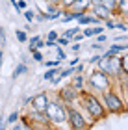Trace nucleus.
Wrapping results in <instances>:
<instances>
[{"label": "nucleus", "instance_id": "nucleus-2", "mask_svg": "<svg viewBox=\"0 0 128 130\" xmlns=\"http://www.w3.org/2000/svg\"><path fill=\"white\" fill-rule=\"evenodd\" d=\"M45 113L48 115V119L52 123V126H61V125H67V104L58 97V99H50L48 106H46Z\"/></svg>", "mask_w": 128, "mask_h": 130}, {"label": "nucleus", "instance_id": "nucleus-24", "mask_svg": "<svg viewBox=\"0 0 128 130\" xmlns=\"http://www.w3.org/2000/svg\"><path fill=\"white\" fill-rule=\"evenodd\" d=\"M74 4V0H60V8L61 9H71Z\"/></svg>", "mask_w": 128, "mask_h": 130}, {"label": "nucleus", "instance_id": "nucleus-34", "mask_svg": "<svg viewBox=\"0 0 128 130\" xmlns=\"http://www.w3.org/2000/svg\"><path fill=\"white\" fill-rule=\"evenodd\" d=\"M0 45H6V30H4V28H0Z\"/></svg>", "mask_w": 128, "mask_h": 130}, {"label": "nucleus", "instance_id": "nucleus-37", "mask_svg": "<svg viewBox=\"0 0 128 130\" xmlns=\"http://www.w3.org/2000/svg\"><path fill=\"white\" fill-rule=\"evenodd\" d=\"M80 63V58L76 56V58H74V60H71V61H69V65H72V67H74V65H78Z\"/></svg>", "mask_w": 128, "mask_h": 130}, {"label": "nucleus", "instance_id": "nucleus-28", "mask_svg": "<svg viewBox=\"0 0 128 130\" xmlns=\"http://www.w3.org/2000/svg\"><path fill=\"white\" fill-rule=\"evenodd\" d=\"M43 63L46 65V67H58V65H61V61H60V60H45Z\"/></svg>", "mask_w": 128, "mask_h": 130}, {"label": "nucleus", "instance_id": "nucleus-12", "mask_svg": "<svg viewBox=\"0 0 128 130\" xmlns=\"http://www.w3.org/2000/svg\"><path fill=\"white\" fill-rule=\"evenodd\" d=\"M113 15H123L126 19L128 17V0H119L117 2V9L113 11Z\"/></svg>", "mask_w": 128, "mask_h": 130}, {"label": "nucleus", "instance_id": "nucleus-35", "mask_svg": "<svg viewBox=\"0 0 128 130\" xmlns=\"http://www.w3.org/2000/svg\"><path fill=\"white\" fill-rule=\"evenodd\" d=\"M39 39H43L41 35H33V37H28V43H30V45H35Z\"/></svg>", "mask_w": 128, "mask_h": 130}, {"label": "nucleus", "instance_id": "nucleus-27", "mask_svg": "<svg viewBox=\"0 0 128 130\" xmlns=\"http://www.w3.org/2000/svg\"><path fill=\"white\" fill-rule=\"evenodd\" d=\"M104 48H106V46L102 43H91V50H95V52H104Z\"/></svg>", "mask_w": 128, "mask_h": 130}, {"label": "nucleus", "instance_id": "nucleus-21", "mask_svg": "<svg viewBox=\"0 0 128 130\" xmlns=\"http://www.w3.org/2000/svg\"><path fill=\"white\" fill-rule=\"evenodd\" d=\"M56 43H58V45H60V46H67V45H71V43H72V41H71V39H69V37H65V35H60V37H58V39H56Z\"/></svg>", "mask_w": 128, "mask_h": 130}, {"label": "nucleus", "instance_id": "nucleus-36", "mask_svg": "<svg viewBox=\"0 0 128 130\" xmlns=\"http://www.w3.org/2000/svg\"><path fill=\"white\" fill-rule=\"evenodd\" d=\"M71 48H72V52H74V54H78V52L82 50V46H80V43H74V45L71 46Z\"/></svg>", "mask_w": 128, "mask_h": 130}, {"label": "nucleus", "instance_id": "nucleus-32", "mask_svg": "<svg viewBox=\"0 0 128 130\" xmlns=\"http://www.w3.org/2000/svg\"><path fill=\"white\" fill-rule=\"evenodd\" d=\"M115 43H119V41H128V34H123V35H115L113 37Z\"/></svg>", "mask_w": 128, "mask_h": 130}, {"label": "nucleus", "instance_id": "nucleus-7", "mask_svg": "<svg viewBox=\"0 0 128 130\" xmlns=\"http://www.w3.org/2000/svg\"><path fill=\"white\" fill-rule=\"evenodd\" d=\"M60 99H61L67 106H72L74 102H78V99H80V91H78L72 84H69V86H65V87H61V91H60Z\"/></svg>", "mask_w": 128, "mask_h": 130}, {"label": "nucleus", "instance_id": "nucleus-5", "mask_svg": "<svg viewBox=\"0 0 128 130\" xmlns=\"http://www.w3.org/2000/svg\"><path fill=\"white\" fill-rule=\"evenodd\" d=\"M67 123H69V128H74V130H82L87 126H93L95 123L89 121L87 117L84 115V111L76 108V106H67Z\"/></svg>", "mask_w": 128, "mask_h": 130}, {"label": "nucleus", "instance_id": "nucleus-22", "mask_svg": "<svg viewBox=\"0 0 128 130\" xmlns=\"http://www.w3.org/2000/svg\"><path fill=\"white\" fill-rule=\"evenodd\" d=\"M100 4H102V6H106V8H108V9H112V11L117 9V2H115V0H102Z\"/></svg>", "mask_w": 128, "mask_h": 130}, {"label": "nucleus", "instance_id": "nucleus-8", "mask_svg": "<svg viewBox=\"0 0 128 130\" xmlns=\"http://www.w3.org/2000/svg\"><path fill=\"white\" fill-rule=\"evenodd\" d=\"M50 102V97L46 95V93H37V95H33L32 97V108L33 110H37V111H45L46 110V106H48Z\"/></svg>", "mask_w": 128, "mask_h": 130}, {"label": "nucleus", "instance_id": "nucleus-16", "mask_svg": "<svg viewBox=\"0 0 128 130\" xmlns=\"http://www.w3.org/2000/svg\"><path fill=\"white\" fill-rule=\"evenodd\" d=\"M108 50L109 52H113V54H123V52L126 50V45H123V43H113V45H109L108 46Z\"/></svg>", "mask_w": 128, "mask_h": 130}, {"label": "nucleus", "instance_id": "nucleus-40", "mask_svg": "<svg viewBox=\"0 0 128 130\" xmlns=\"http://www.w3.org/2000/svg\"><path fill=\"white\" fill-rule=\"evenodd\" d=\"M91 2H93V6H95V4H100L102 0H91Z\"/></svg>", "mask_w": 128, "mask_h": 130}, {"label": "nucleus", "instance_id": "nucleus-4", "mask_svg": "<svg viewBox=\"0 0 128 130\" xmlns=\"http://www.w3.org/2000/svg\"><path fill=\"white\" fill-rule=\"evenodd\" d=\"M100 100H102L106 111H108V113H112V115H119V113H124V111H126L124 99L121 97L113 87H112V89H108V91H104V93H100Z\"/></svg>", "mask_w": 128, "mask_h": 130}, {"label": "nucleus", "instance_id": "nucleus-29", "mask_svg": "<svg viewBox=\"0 0 128 130\" xmlns=\"http://www.w3.org/2000/svg\"><path fill=\"white\" fill-rule=\"evenodd\" d=\"M82 39H85V35H84V32H78V34L74 35V37H72L71 41H72V43H80V41H82Z\"/></svg>", "mask_w": 128, "mask_h": 130}, {"label": "nucleus", "instance_id": "nucleus-23", "mask_svg": "<svg viewBox=\"0 0 128 130\" xmlns=\"http://www.w3.org/2000/svg\"><path fill=\"white\" fill-rule=\"evenodd\" d=\"M65 58H67V54H65V52L61 50V46H60V45H56V60L63 61V60H65Z\"/></svg>", "mask_w": 128, "mask_h": 130}, {"label": "nucleus", "instance_id": "nucleus-13", "mask_svg": "<svg viewBox=\"0 0 128 130\" xmlns=\"http://www.w3.org/2000/svg\"><path fill=\"white\" fill-rule=\"evenodd\" d=\"M60 69H61V65H58V67H46V73L43 74V78L50 82V80L54 78V76H56L58 73H60Z\"/></svg>", "mask_w": 128, "mask_h": 130}, {"label": "nucleus", "instance_id": "nucleus-17", "mask_svg": "<svg viewBox=\"0 0 128 130\" xmlns=\"http://www.w3.org/2000/svg\"><path fill=\"white\" fill-rule=\"evenodd\" d=\"M30 54H32V60L35 61V63H43V61H45V54H43L41 50H37V48H35V50H32Z\"/></svg>", "mask_w": 128, "mask_h": 130}, {"label": "nucleus", "instance_id": "nucleus-20", "mask_svg": "<svg viewBox=\"0 0 128 130\" xmlns=\"http://www.w3.org/2000/svg\"><path fill=\"white\" fill-rule=\"evenodd\" d=\"M22 15H24V19L28 21V22H32V21H35V13H33V11L32 9H24V11H22Z\"/></svg>", "mask_w": 128, "mask_h": 130}, {"label": "nucleus", "instance_id": "nucleus-11", "mask_svg": "<svg viewBox=\"0 0 128 130\" xmlns=\"http://www.w3.org/2000/svg\"><path fill=\"white\" fill-rule=\"evenodd\" d=\"M71 84L76 87L78 91H84L85 89V76L82 73H76V74H72V82Z\"/></svg>", "mask_w": 128, "mask_h": 130}, {"label": "nucleus", "instance_id": "nucleus-3", "mask_svg": "<svg viewBox=\"0 0 128 130\" xmlns=\"http://www.w3.org/2000/svg\"><path fill=\"white\" fill-rule=\"evenodd\" d=\"M85 86L100 95V93H104V91H108V89H112V87H113V80H112V76H108L106 73H102L100 69L95 67L89 74H87Z\"/></svg>", "mask_w": 128, "mask_h": 130}, {"label": "nucleus", "instance_id": "nucleus-39", "mask_svg": "<svg viewBox=\"0 0 128 130\" xmlns=\"http://www.w3.org/2000/svg\"><path fill=\"white\" fill-rule=\"evenodd\" d=\"M2 63H4V54H2V50H0V67H2Z\"/></svg>", "mask_w": 128, "mask_h": 130}, {"label": "nucleus", "instance_id": "nucleus-9", "mask_svg": "<svg viewBox=\"0 0 128 130\" xmlns=\"http://www.w3.org/2000/svg\"><path fill=\"white\" fill-rule=\"evenodd\" d=\"M89 13H93L97 17V19H100L102 22L109 19V17H113V11L112 9H108L106 6H102V4H95V6H91V9H89Z\"/></svg>", "mask_w": 128, "mask_h": 130}, {"label": "nucleus", "instance_id": "nucleus-30", "mask_svg": "<svg viewBox=\"0 0 128 130\" xmlns=\"http://www.w3.org/2000/svg\"><path fill=\"white\" fill-rule=\"evenodd\" d=\"M100 58H102V54H95V56H91V58H87V63H89V65H91V63H93V65H95V63H97L98 60H100Z\"/></svg>", "mask_w": 128, "mask_h": 130}, {"label": "nucleus", "instance_id": "nucleus-10", "mask_svg": "<svg viewBox=\"0 0 128 130\" xmlns=\"http://www.w3.org/2000/svg\"><path fill=\"white\" fill-rule=\"evenodd\" d=\"M91 6H93L91 0H74V4H72L71 9H74V11H82V13H87V11L91 9Z\"/></svg>", "mask_w": 128, "mask_h": 130}, {"label": "nucleus", "instance_id": "nucleus-18", "mask_svg": "<svg viewBox=\"0 0 128 130\" xmlns=\"http://www.w3.org/2000/svg\"><path fill=\"white\" fill-rule=\"evenodd\" d=\"M15 37L19 43H28V34L26 30H15Z\"/></svg>", "mask_w": 128, "mask_h": 130}, {"label": "nucleus", "instance_id": "nucleus-26", "mask_svg": "<svg viewBox=\"0 0 128 130\" xmlns=\"http://www.w3.org/2000/svg\"><path fill=\"white\" fill-rule=\"evenodd\" d=\"M102 24H104V28H106V30H113V28H115V21L109 17V19H106Z\"/></svg>", "mask_w": 128, "mask_h": 130}, {"label": "nucleus", "instance_id": "nucleus-19", "mask_svg": "<svg viewBox=\"0 0 128 130\" xmlns=\"http://www.w3.org/2000/svg\"><path fill=\"white\" fill-rule=\"evenodd\" d=\"M78 32H82V26H78V24H76V28H69V30L63 34V35H65V37H69V39H72Z\"/></svg>", "mask_w": 128, "mask_h": 130}, {"label": "nucleus", "instance_id": "nucleus-14", "mask_svg": "<svg viewBox=\"0 0 128 130\" xmlns=\"http://www.w3.org/2000/svg\"><path fill=\"white\" fill-rule=\"evenodd\" d=\"M121 58V73L128 74V50H124L123 54H119Z\"/></svg>", "mask_w": 128, "mask_h": 130}, {"label": "nucleus", "instance_id": "nucleus-6", "mask_svg": "<svg viewBox=\"0 0 128 130\" xmlns=\"http://www.w3.org/2000/svg\"><path fill=\"white\" fill-rule=\"evenodd\" d=\"M95 65H97V69H100L102 73H106L108 76H112V78H117V74L121 73V58H119V54H115L112 58L102 56Z\"/></svg>", "mask_w": 128, "mask_h": 130}, {"label": "nucleus", "instance_id": "nucleus-1", "mask_svg": "<svg viewBox=\"0 0 128 130\" xmlns=\"http://www.w3.org/2000/svg\"><path fill=\"white\" fill-rule=\"evenodd\" d=\"M78 104H80V110L84 111V115L87 117L89 121H102L106 117V108H104L100 97H97L95 93L91 91H80V99H78Z\"/></svg>", "mask_w": 128, "mask_h": 130}, {"label": "nucleus", "instance_id": "nucleus-33", "mask_svg": "<svg viewBox=\"0 0 128 130\" xmlns=\"http://www.w3.org/2000/svg\"><path fill=\"white\" fill-rule=\"evenodd\" d=\"M95 37H97V41H98V43H104V41H108V35L106 34H98V35H95Z\"/></svg>", "mask_w": 128, "mask_h": 130}, {"label": "nucleus", "instance_id": "nucleus-15", "mask_svg": "<svg viewBox=\"0 0 128 130\" xmlns=\"http://www.w3.org/2000/svg\"><path fill=\"white\" fill-rule=\"evenodd\" d=\"M24 73H28V65H26V63H19V65L13 69V78H19V76H22Z\"/></svg>", "mask_w": 128, "mask_h": 130}, {"label": "nucleus", "instance_id": "nucleus-31", "mask_svg": "<svg viewBox=\"0 0 128 130\" xmlns=\"http://www.w3.org/2000/svg\"><path fill=\"white\" fill-rule=\"evenodd\" d=\"M115 30H121V32H126L128 26L124 24V22H115Z\"/></svg>", "mask_w": 128, "mask_h": 130}, {"label": "nucleus", "instance_id": "nucleus-38", "mask_svg": "<svg viewBox=\"0 0 128 130\" xmlns=\"http://www.w3.org/2000/svg\"><path fill=\"white\" fill-rule=\"evenodd\" d=\"M74 67H76V73H82V71H84V65H80V63L74 65Z\"/></svg>", "mask_w": 128, "mask_h": 130}, {"label": "nucleus", "instance_id": "nucleus-25", "mask_svg": "<svg viewBox=\"0 0 128 130\" xmlns=\"http://www.w3.org/2000/svg\"><path fill=\"white\" fill-rule=\"evenodd\" d=\"M19 119H21V113H19V111H13V113L8 117V123H9V125H15Z\"/></svg>", "mask_w": 128, "mask_h": 130}]
</instances>
